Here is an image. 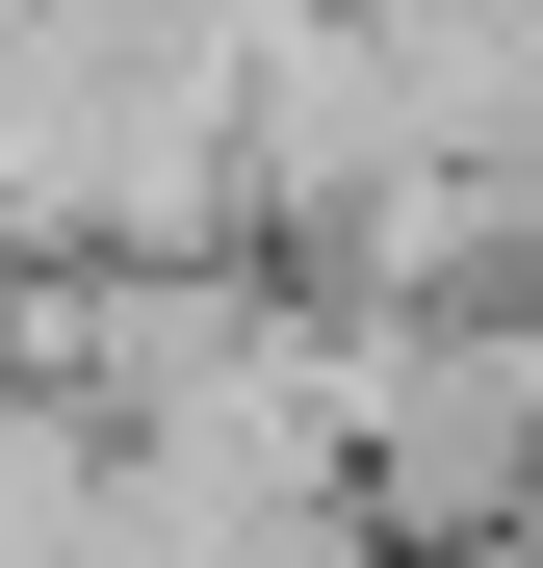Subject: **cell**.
<instances>
[{"label":"cell","instance_id":"6da1fadb","mask_svg":"<svg viewBox=\"0 0 543 568\" xmlns=\"http://www.w3.org/2000/svg\"><path fill=\"white\" fill-rule=\"evenodd\" d=\"M336 491L389 568H492L543 517V311H336Z\"/></svg>","mask_w":543,"mask_h":568}]
</instances>
